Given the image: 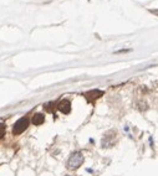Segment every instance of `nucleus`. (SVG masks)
Here are the masks:
<instances>
[{
    "instance_id": "obj_5",
    "label": "nucleus",
    "mask_w": 158,
    "mask_h": 176,
    "mask_svg": "<svg viewBox=\"0 0 158 176\" xmlns=\"http://www.w3.org/2000/svg\"><path fill=\"white\" fill-rule=\"evenodd\" d=\"M44 120H45V117L42 114H40V113L35 114L34 117H33V123L35 125H41L42 123H44Z\"/></svg>"
},
{
    "instance_id": "obj_4",
    "label": "nucleus",
    "mask_w": 158,
    "mask_h": 176,
    "mask_svg": "<svg viewBox=\"0 0 158 176\" xmlns=\"http://www.w3.org/2000/svg\"><path fill=\"white\" fill-rule=\"evenodd\" d=\"M103 94L102 91H99V89H95V91H90V92L85 93V97L87 98V101H93V99H97Z\"/></svg>"
},
{
    "instance_id": "obj_6",
    "label": "nucleus",
    "mask_w": 158,
    "mask_h": 176,
    "mask_svg": "<svg viewBox=\"0 0 158 176\" xmlns=\"http://www.w3.org/2000/svg\"><path fill=\"white\" fill-rule=\"evenodd\" d=\"M5 134V124L0 123V138H3Z\"/></svg>"
},
{
    "instance_id": "obj_7",
    "label": "nucleus",
    "mask_w": 158,
    "mask_h": 176,
    "mask_svg": "<svg viewBox=\"0 0 158 176\" xmlns=\"http://www.w3.org/2000/svg\"><path fill=\"white\" fill-rule=\"evenodd\" d=\"M52 106H54V103H47V104H45V109L47 112H52V108H51Z\"/></svg>"
},
{
    "instance_id": "obj_3",
    "label": "nucleus",
    "mask_w": 158,
    "mask_h": 176,
    "mask_svg": "<svg viewBox=\"0 0 158 176\" xmlns=\"http://www.w3.org/2000/svg\"><path fill=\"white\" fill-rule=\"evenodd\" d=\"M57 109L61 113H64V114H67V113H70V111H71V103L69 102V101H66V99H64V101H61L57 104Z\"/></svg>"
},
{
    "instance_id": "obj_8",
    "label": "nucleus",
    "mask_w": 158,
    "mask_h": 176,
    "mask_svg": "<svg viewBox=\"0 0 158 176\" xmlns=\"http://www.w3.org/2000/svg\"><path fill=\"white\" fill-rule=\"evenodd\" d=\"M67 176H70V175H67Z\"/></svg>"
},
{
    "instance_id": "obj_1",
    "label": "nucleus",
    "mask_w": 158,
    "mask_h": 176,
    "mask_svg": "<svg viewBox=\"0 0 158 176\" xmlns=\"http://www.w3.org/2000/svg\"><path fill=\"white\" fill-rule=\"evenodd\" d=\"M83 162V155L80 151H76V153L71 154L70 159L67 161V167L71 169V170H75V169H78Z\"/></svg>"
},
{
    "instance_id": "obj_2",
    "label": "nucleus",
    "mask_w": 158,
    "mask_h": 176,
    "mask_svg": "<svg viewBox=\"0 0 158 176\" xmlns=\"http://www.w3.org/2000/svg\"><path fill=\"white\" fill-rule=\"evenodd\" d=\"M29 126V119L28 118H20L17 122L14 124L13 128V133L15 135H19L24 130H26V128Z\"/></svg>"
}]
</instances>
